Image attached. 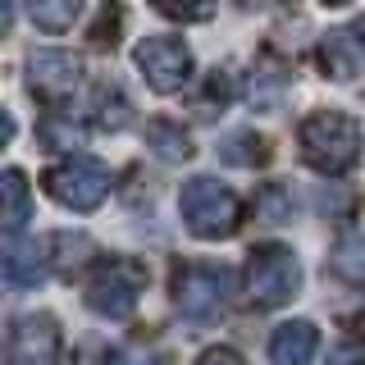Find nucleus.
<instances>
[{
    "label": "nucleus",
    "instance_id": "nucleus-1",
    "mask_svg": "<svg viewBox=\"0 0 365 365\" xmlns=\"http://www.w3.org/2000/svg\"><path fill=\"white\" fill-rule=\"evenodd\" d=\"M297 142L315 174H347L361 155V123L342 110H319L302 123Z\"/></svg>",
    "mask_w": 365,
    "mask_h": 365
},
{
    "label": "nucleus",
    "instance_id": "nucleus-2",
    "mask_svg": "<svg viewBox=\"0 0 365 365\" xmlns=\"http://www.w3.org/2000/svg\"><path fill=\"white\" fill-rule=\"evenodd\" d=\"M178 205H182V224H187L197 237H205V242L233 237L237 224H242V205H237V197L210 174H197V178L182 182Z\"/></svg>",
    "mask_w": 365,
    "mask_h": 365
},
{
    "label": "nucleus",
    "instance_id": "nucleus-3",
    "mask_svg": "<svg viewBox=\"0 0 365 365\" xmlns=\"http://www.w3.org/2000/svg\"><path fill=\"white\" fill-rule=\"evenodd\" d=\"M302 288V265L288 247H256L247 256V297L251 306H283L288 297H297Z\"/></svg>",
    "mask_w": 365,
    "mask_h": 365
},
{
    "label": "nucleus",
    "instance_id": "nucleus-4",
    "mask_svg": "<svg viewBox=\"0 0 365 365\" xmlns=\"http://www.w3.org/2000/svg\"><path fill=\"white\" fill-rule=\"evenodd\" d=\"M142 288H146V269L137 260H101L87 279V306L106 319H123L133 315Z\"/></svg>",
    "mask_w": 365,
    "mask_h": 365
},
{
    "label": "nucleus",
    "instance_id": "nucleus-5",
    "mask_svg": "<svg viewBox=\"0 0 365 365\" xmlns=\"http://www.w3.org/2000/svg\"><path fill=\"white\" fill-rule=\"evenodd\" d=\"M174 302L178 311L197 324H210V319L224 315L228 306V269L220 265H178L174 269Z\"/></svg>",
    "mask_w": 365,
    "mask_h": 365
},
{
    "label": "nucleus",
    "instance_id": "nucleus-6",
    "mask_svg": "<svg viewBox=\"0 0 365 365\" xmlns=\"http://www.w3.org/2000/svg\"><path fill=\"white\" fill-rule=\"evenodd\" d=\"M46 192H51L60 205L68 210H96L110 192V174L96 165V160H64V165L46 169Z\"/></svg>",
    "mask_w": 365,
    "mask_h": 365
},
{
    "label": "nucleus",
    "instance_id": "nucleus-7",
    "mask_svg": "<svg viewBox=\"0 0 365 365\" xmlns=\"http://www.w3.org/2000/svg\"><path fill=\"white\" fill-rule=\"evenodd\" d=\"M5 365H60L55 315H19L5 338Z\"/></svg>",
    "mask_w": 365,
    "mask_h": 365
},
{
    "label": "nucleus",
    "instance_id": "nucleus-8",
    "mask_svg": "<svg viewBox=\"0 0 365 365\" xmlns=\"http://www.w3.org/2000/svg\"><path fill=\"white\" fill-rule=\"evenodd\" d=\"M137 68L155 91H178L192 78V51L178 37H146L137 46Z\"/></svg>",
    "mask_w": 365,
    "mask_h": 365
},
{
    "label": "nucleus",
    "instance_id": "nucleus-9",
    "mask_svg": "<svg viewBox=\"0 0 365 365\" xmlns=\"http://www.w3.org/2000/svg\"><path fill=\"white\" fill-rule=\"evenodd\" d=\"M78 78H83V60H78V55H68V51H37L28 60V83L46 101L68 96V91L78 87Z\"/></svg>",
    "mask_w": 365,
    "mask_h": 365
},
{
    "label": "nucleus",
    "instance_id": "nucleus-10",
    "mask_svg": "<svg viewBox=\"0 0 365 365\" xmlns=\"http://www.w3.org/2000/svg\"><path fill=\"white\" fill-rule=\"evenodd\" d=\"M315 347H319V334H315L311 319H288L269 338V361L274 365H311Z\"/></svg>",
    "mask_w": 365,
    "mask_h": 365
},
{
    "label": "nucleus",
    "instance_id": "nucleus-11",
    "mask_svg": "<svg viewBox=\"0 0 365 365\" xmlns=\"http://www.w3.org/2000/svg\"><path fill=\"white\" fill-rule=\"evenodd\" d=\"M5 279L14 283V288H37V283L46 279V247H37V242H9Z\"/></svg>",
    "mask_w": 365,
    "mask_h": 365
},
{
    "label": "nucleus",
    "instance_id": "nucleus-12",
    "mask_svg": "<svg viewBox=\"0 0 365 365\" xmlns=\"http://www.w3.org/2000/svg\"><path fill=\"white\" fill-rule=\"evenodd\" d=\"M0 192H5V233L19 237L23 224H28V178L19 174V169H5V178H0Z\"/></svg>",
    "mask_w": 365,
    "mask_h": 365
},
{
    "label": "nucleus",
    "instance_id": "nucleus-13",
    "mask_svg": "<svg viewBox=\"0 0 365 365\" xmlns=\"http://www.w3.org/2000/svg\"><path fill=\"white\" fill-rule=\"evenodd\" d=\"M78 9H83V0H28L32 23H37V28H46V32H64V28H73Z\"/></svg>",
    "mask_w": 365,
    "mask_h": 365
},
{
    "label": "nucleus",
    "instance_id": "nucleus-14",
    "mask_svg": "<svg viewBox=\"0 0 365 365\" xmlns=\"http://www.w3.org/2000/svg\"><path fill=\"white\" fill-rule=\"evenodd\" d=\"M146 137H151L155 155H165V160H187L192 155V137L182 133L178 123H169V119H155L151 128H146Z\"/></svg>",
    "mask_w": 365,
    "mask_h": 365
},
{
    "label": "nucleus",
    "instance_id": "nucleus-15",
    "mask_svg": "<svg viewBox=\"0 0 365 365\" xmlns=\"http://www.w3.org/2000/svg\"><path fill=\"white\" fill-rule=\"evenodd\" d=\"M256 215L265 224H279V220H292V192L283 187V182H269L265 192H260V201H256Z\"/></svg>",
    "mask_w": 365,
    "mask_h": 365
},
{
    "label": "nucleus",
    "instance_id": "nucleus-16",
    "mask_svg": "<svg viewBox=\"0 0 365 365\" xmlns=\"http://www.w3.org/2000/svg\"><path fill=\"white\" fill-rule=\"evenodd\" d=\"M224 155L233 160V165H265V160H269V142H265V137L242 133V137H233V142H228Z\"/></svg>",
    "mask_w": 365,
    "mask_h": 365
},
{
    "label": "nucleus",
    "instance_id": "nucleus-17",
    "mask_svg": "<svg viewBox=\"0 0 365 365\" xmlns=\"http://www.w3.org/2000/svg\"><path fill=\"white\" fill-rule=\"evenodd\" d=\"M155 5L174 19H205L210 14V0H155Z\"/></svg>",
    "mask_w": 365,
    "mask_h": 365
},
{
    "label": "nucleus",
    "instance_id": "nucleus-18",
    "mask_svg": "<svg viewBox=\"0 0 365 365\" xmlns=\"http://www.w3.org/2000/svg\"><path fill=\"white\" fill-rule=\"evenodd\" d=\"M106 365H165L155 356V351H146V347H119V351H110Z\"/></svg>",
    "mask_w": 365,
    "mask_h": 365
},
{
    "label": "nucleus",
    "instance_id": "nucleus-19",
    "mask_svg": "<svg viewBox=\"0 0 365 365\" xmlns=\"http://www.w3.org/2000/svg\"><path fill=\"white\" fill-rule=\"evenodd\" d=\"M119 9H114V14H110V5H106V14H101V23H96V32H91V37H96L101 46H114V41H119V37H114V28H119Z\"/></svg>",
    "mask_w": 365,
    "mask_h": 365
},
{
    "label": "nucleus",
    "instance_id": "nucleus-20",
    "mask_svg": "<svg viewBox=\"0 0 365 365\" xmlns=\"http://www.w3.org/2000/svg\"><path fill=\"white\" fill-rule=\"evenodd\" d=\"M329 365H365V347L361 342H342L334 356H329Z\"/></svg>",
    "mask_w": 365,
    "mask_h": 365
},
{
    "label": "nucleus",
    "instance_id": "nucleus-21",
    "mask_svg": "<svg viewBox=\"0 0 365 365\" xmlns=\"http://www.w3.org/2000/svg\"><path fill=\"white\" fill-rule=\"evenodd\" d=\"M197 365H242V356L233 347H210V351H201Z\"/></svg>",
    "mask_w": 365,
    "mask_h": 365
},
{
    "label": "nucleus",
    "instance_id": "nucleus-22",
    "mask_svg": "<svg viewBox=\"0 0 365 365\" xmlns=\"http://www.w3.org/2000/svg\"><path fill=\"white\" fill-rule=\"evenodd\" d=\"M342 37H351V41H356V46H365V19L356 23V28H347V32H342Z\"/></svg>",
    "mask_w": 365,
    "mask_h": 365
},
{
    "label": "nucleus",
    "instance_id": "nucleus-23",
    "mask_svg": "<svg viewBox=\"0 0 365 365\" xmlns=\"http://www.w3.org/2000/svg\"><path fill=\"white\" fill-rule=\"evenodd\" d=\"M324 5H347V0H324Z\"/></svg>",
    "mask_w": 365,
    "mask_h": 365
}]
</instances>
